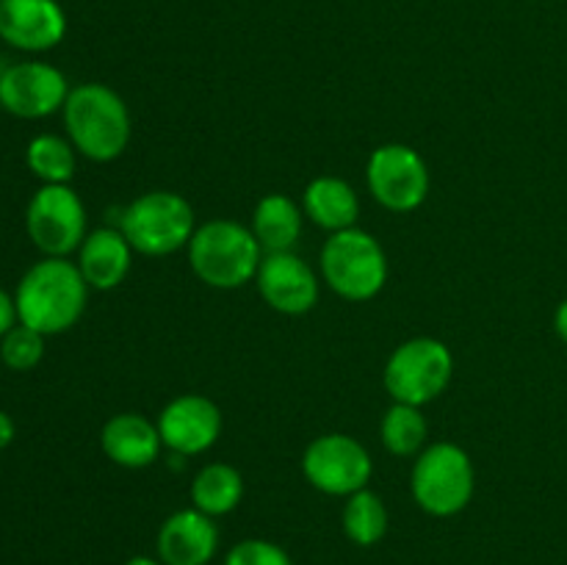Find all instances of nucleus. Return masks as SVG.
Wrapping results in <instances>:
<instances>
[{
	"mask_svg": "<svg viewBox=\"0 0 567 565\" xmlns=\"http://www.w3.org/2000/svg\"><path fill=\"white\" fill-rule=\"evenodd\" d=\"M11 441H14V421H11V415L6 413V410H0V452H3Z\"/></svg>",
	"mask_w": 567,
	"mask_h": 565,
	"instance_id": "27",
	"label": "nucleus"
},
{
	"mask_svg": "<svg viewBox=\"0 0 567 565\" xmlns=\"http://www.w3.org/2000/svg\"><path fill=\"white\" fill-rule=\"evenodd\" d=\"M302 474L316 491L347 499L369 487L374 460L358 438L347 432H327L313 438L305 449Z\"/></svg>",
	"mask_w": 567,
	"mask_h": 565,
	"instance_id": "9",
	"label": "nucleus"
},
{
	"mask_svg": "<svg viewBox=\"0 0 567 565\" xmlns=\"http://www.w3.org/2000/svg\"><path fill=\"white\" fill-rule=\"evenodd\" d=\"M66 14L59 0H0V39L22 53H44L61 44Z\"/></svg>",
	"mask_w": 567,
	"mask_h": 565,
	"instance_id": "14",
	"label": "nucleus"
},
{
	"mask_svg": "<svg viewBox=\"0 0 567 565\" xmlns=\"http://www.w3.org/2000/svg\"><path fill=\"white\" fill-rule=\"evenodd\" d=\"M25 230L44 258L78 253L86 233V205L70 183L42 186L25 210Z\"/></svg>",
	"mask_w": 567,
	"mask_h": 565,
	"instance_id": "8",
	"label": "nucleus"
},
{
	"mask_svg": "<svg viewBox=\"0 0 567 565\" xmlns=\"http://www.w3.org/2000/svg\"><path fill=\"white\" fill-rule=\"evenodd\" d=\"M365 183L382 208L410 214L421 208L430 194V166L410 144H382L369 155Z\"/></svg>",
	"mask_w": 567,
	"mask_h": 565,
	"instance_id": "10",
	"label": "nucleus"
},
{
	"mask_svg": "<svg viewBox=\"0 0 567 565\" xmlns=\"http://www.w3.org/2000/svg\"><path fill=\"white\" fill-rule=\"evenodd\" d=\"M454 374V355L441 338L419 336L399 343L385 360L382 382L393 402L424 408L441 397Z\"/></svg>",
	"mask_w": 567,
	"mask_h": 565,
	"instance_id": "7",
	"label": "nucleus"
},
{
	"mask_svg": "<svg viewBox=\"0 0 567 565\" xmlns=\"http://www.w3.org/2000/svg\"><path fill=\"white\" fill-rule=\"evenodd\" d=\"M305 210L286 194H266L258 199L252 210V227L249 230L258 238L260 249L269 253H291L302 236Z\"/></svg>",
	"mask_w": 567,
	"mask_h": 565,
	"instance_id": "19",
	"label": "nucleus"
},
{
	"mask_svg": "<svg viewBox=\"0 0 567 565\" xmlns=\"http://www.w3.org/2000/svg\"><path fill=\"white\" fill-rule=\"evenodd\" d=\"M64 127L72 147L89 161L109 164L131 144V111L125 100L105 83H81L70 89L64 103Z\"/></svg>",
	"mask_w": 567,
	"mask_h": 565,
	"instance_id": "2",
	"label": "nucleus"
},
{
	"mask_svg": "<svg viewBox=\"0 0 567 565\" xmlns=\"http://www.w3.org/2000/svg\"><path fill=\"white\" fill-rule=\"evenodd\" d=\"M327 286L349 302H369L388 282V255L363 227L332 233L319 255Z\"/></svg>",
	"mask_w": 567,
	"mask_h": 565,
	"instance_id": "5",
	"label": "nucleus"
},
{
	"mask_svg": "<svg viewBox=\"0 0 567 565\" xmlns=\"http://www.w3.org/2000/svg\"><path fill=\"white\" fill-rule=\"evenodd\" d=\"M20 325V316H17V302L6 288H0V338L11 330V327Z\"/></svg>",
	"mask_w": 567,
	"mask_h": 565,
	"instance_id": "26",
	"label": "nucleus"
},
{
	"mask_svg": "<svg viewBox=\"0 0 567 565\" xmlns=\"http://www.w3.org/2000/svg\"><path fill=\"white\" fill-rule=\"evenodd\" d=\"M70 83L48 61H17L0 72V109L20 120H44L64 109Z\"/></svg>",
	"mask_w": 567,
	"mask_h": 565,
	"instance_id": "11",
	"label": "nucleus"
},
{
	"mask_svg": "<svg viewBox=\"0 0 567 565\" xmlns=\"http://www.w3.org/2000/svg\"><path fill=\"white\" fill-rule=\"evenodd\" d=\"M388 524H391V518H388V507L380 493L363 487V491L347 496V504H343L341 513V526L343 535L354 546H377L385 537Z\"/></svg>",
	"mask_w": 567,
	"mask_h": 565,
	"instance_id": "22",
	"label": "nucleus"
},
{
	"mask_svg": "<svg viewBox=\"0 0 567 565\" xmlns=\"http://www.w3.org/2000/svg\"><path fill=\"white\" fill-rule=\"evenodd\" d=\"M225 565H293V559L280 543L247 537L225 554Z\"/></svg>",
	"mask_w": 567,
	"mask_h": 565,
	"instance_id": "25",
	"label": "nucleus"
},
{
	"mask_svg": "<svg viewBox=\"0 0 567 565\" xmlns=\"http://www.w3.org/2000/svg\"><path fill=\"white\" fill-rule=\"evenodd\" d=\"M161 446L158 424L142 413H116L100 430V449L122 469H147L158 460Z\"/></svg>",
	"mask_w": 567,
	"mask_h": 565,
	"instance_id": "16",
	"label": "nucleus"
},
{
	"mask_svg": "<svg viewBox=\"0 0 567 565\" xmlns=\"http://www.w3.org/2000/svg\"><path fill=\"white\" fill-rule=\"evenodd\" d=\"M476 471L471 454L452 441L426 446L410 471V493L426 515L452 518L474 499Z\"/></svg>",
	"mask_w": 567,
	"mask_h": 565,
	"instance_id": "4",
	"label": "nucleus"
},
{
	"mask_svg": "<svg viewBox=\"0 0 567 565\" xmlns=\"http://www.w3.org/2000/svg\"><path fill=\"white\" fill-rule=\"evenodd\" d=\"M122 565H164V563H161V559H155V557H147V554H136V557L125 559Z\"/></svg>",
	"mask_w": 567,
	"mask_h": 565,
	"instance_id": "29",
	"label": "nucleus"
},
{
	"mask_svg": "<svg viewBox=\"0 0 567 565\" xmlns=\"http://www.w3.org/2000/svg\"><path fill=\"white\" fill-rule=\"evenodd\" d=\"M255 282L266 305L282 316H302L319 302V277L293 249L264 255Z\"/></svg>",
	"mask_w": 567,
	"mask_h": 565,
	"instance_id": "13",
	"label": "nucleus"
},
{
	"mask_svg": "<svg viewBox=\"0 0 567 565\" xmlns=\"http://www.w3.org/2000/svg\"><path fill=\"white\" fill-rule=\"evenodd\" d=\"M44 338L42 332L31 330L25 325H17L0 338V360L9 366L11 371H31L33 366L42 360L44 355Z\"/></svg>",
	"mask_w": 567,
	"mask_h": 565,
	"instance_id": "24",
	"label": "nucleus"
},
{
	"mask_svg": "<svg viewBox=\"0 0 567 565\" xmlns=\"http://www.w3.org/2000/svg\"><path fill=\"white\" fill-rule=\"evenodd\" d=\"M186 249L194 275L219 291H233L255 280L266 255L255 233L236 219H210L197 225Z\"/></svg>",
	"mask_w": 567,
	"mask_h": 565,
	"instance_id": "3",
	"label": "nucleus"
},
{
	"mask_svg": "<svg viewBox=\"0 0 567 565\" xmlns=\"http://www.w3.org/2000/svg\"><path fill=\"white\" fill-rule=\"evenodd\" d=\"M155 546L164 565H208L219 552V526L197 507L177 510L161 524Z\"/></svg>",
	"mask_w": 567,
	"mask_h": 565,
	"instance_id": "15",
	"label": "nucleus"
},
{
	"mask_svg": "<svg viewBox=\"0 0 567 565\" xmlns=\"http://www.w3.org/2000/svg\"><path fill=\"white\" fill-rule=\"evenodd\" d=\"M120 230L131 242L133 253L166 258V255L188 247L194 230H197V216L183 194L161 188V192L138 194L122 210Z\"/></svg>",
	"mask_w": 567,
	"mask_h": 565,
	"instance_id": "6",
	"label": "nucleus"
},
{
	"mask_svg": "<svg viewBox=\"0 0 567 565\" xmlns=\"http://www.w3.org/2000/svg\"><path fill=\"white\" fill-rule=\"evenodd\" d=\"M161 441L169 452L181 458L203 454L219 441L221 435V410L214 399L203 393H181L158 413Z\"/></svg>",
	"mask_w": 567,
	"mask_h": 565,
	"instance_id": "12",
	"label": "nucleus"
},
{
	"mask_svg": "<svg viewBox=\"0 0 567 565\" xmlns=\"http://www.w3.org/2000/svg\"><path fill=\"white\" fill-rule=\"evenodd\" d=\"M14 302L20 325L42 336H59L81 321L89 302V282L75 260L44 258L17 282Z\"/></svg>",
	"mask_w": 567,
	"mask_h": 565,
	"instance_id": "1",
	"label": "nucleus"
},
{
	"mask_svg": "<svg viewBox=\"0 0 567 565\" xmlns=\"http://www.w3.org/2000/svg\"><path fill=\"white\" fill-rule=\"evenodd\" d=\"M78 269L94 291H111L131 275L133 247L120 227H97L78 249Z\"/></svg>",
	"mask_w": 567,
	"mask_h": 565,
	"instance_id": "17",
	"label": "nucleus"
},
{
	"mask_svg": "<svg viewBox=\"0 0 567 565\" xmlns=\"http://www.w3.org/2000/svg\"><path fill=\"white\" fill-rule=\"evenodd\" d=\"M302 210L316 227L332 233L358 227L360 199L358 192L343 177L321 175L308 183L302 194Z\"/></svg>",
	"mask_w": 567,
	"mask_h": 565,
	"instance_id": "18",
	"label": "nucleus"
},
{
	"mask_svg": "<svg viewBox=\"0 0 567 565\" xmlns=\"http://www.w3.org/2000/svg\"><path fill=\"white\" fill-rule=\"evenodd\" d=\"M382 446L396 458H419L426 449V438H430V424H426L424 413L415 404L393 402L385 410L380 424Z\"/></svg>",
	"mask_w": 567,
	"mask_h": 565,
	"instance_id": "21",
	"label": "nucleus"
},
{
	"mask_svg": "<svg viewBox=\"0 0 567 565\" xmlns=\"http://www.w3.org/2000/svg\"><path fill=\"white\" fill-rule=\"evenodd\" d=\"M192 507L210 518L233 513L244 499V476L230 463H208L192 480Z\"/></svg>",
	"mask_w": 567,
	"mask_h": 565,
	"instance_id": "20",
	"label": "nucleus"
},
{
	"mask_svg": "<svg viewBox=\"0 0 567 565\" xmlns=\"http://www.w3.org/2000/svg\"><path fill=\"white\" fill-rule=\"evenodd\" d=\"M75 153L70 138L55 136V133H39L28 142L25 164L44 186H59L70 183L75 175Z\"/></svg>",
	"mask_w": 567,
	"mask_h": 565,
	"instance_id": "23",
	"label": "nucleus"
},
{
	"mask_svg": "<svg viewBox=\"0 0 567 565\" xmlns=\"http://www.w3.org/2000/svg\"><path fill=\"white\" fill-rule=\"evenodd\" d=\"M554 330H557V336L567 343V299H563V305H559L557 314H554Z\"/></svg>",
	"mask_w": 567,
	"mask_h": 565,
	"instance_id": "28",
	"label": "nucleus"
}]
</instances>
